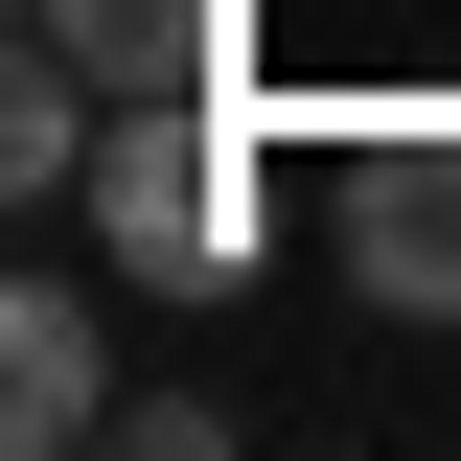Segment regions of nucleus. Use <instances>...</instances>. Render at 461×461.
<instances>
[{
    "label": "nucleus",
    "instance_id": "1",
    "mask_svg": "<svg viewBox=\"0 0 461 461\" xmlns=\"http://www.w3.org/2000/svg\"><path fill=\"white\" fill-rule=\"evenodd\" d=\"M254 139H277V115L254 93H115V139H93V254L139 300H208V277H254Z\"/></svg>",
    "mask_w": 461,
    "mask_h": 461
},
{
    "label": "nucleus",
    "instance_id": "2",
    "mask_svg": "<svg viewBox=\"0 0 461 461\" xmlns=\"http://www.w3.org/2000/svg\"><path fill=\"white\" fill-rule=\"evenodd\" d=\"M323 230H346L369 323H461V115H369L323 162Z\"/></svg>",
    "mask_w": 461,
    "mask_h": 461
},
{
    "label": "nucleus",
    "instance_id": "5",
    "mask_svg": "<svg viewBox=\"0 0 461 461\" xmlns=\"http://www.w3.org/2000/svg\"><path fill=\"white\" fill-rule=\"evenodd\" d=\"M93 139H115V93L23 23V69H0V208H93Z\"/></svg>",
    "mask_w": 461,
    "mask_h": 461
},
{
    "label": "nucleus",
    "instance_id": "4",
    "mask_svg": "<svg viewBox=\"0 0 461 461\" xmlns=\"http://www.w3.org/2000/svg\"><path fill=\"white\" fill-rule=\"evenodd\" d=\"M93 93H254V0H23Z\"/></svg>",
    "mask_w": 461,
    "mask_h": 461
},
{
    "label": "nucleus",
    "instance_id": "3",
    "mask_svg": "<svg viewBox=\"0 0 461 461\" xmlns=\"http://www.w3.org/2000/svg\"><path fill=\"white\" fill-rule=\"evenodd\" d=\"M0 438H23V461L115 438V300L93 277H0Z\"/></svg>",
    "mask_w": 461,
    "mask_h": 461
}]
</instances>
